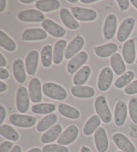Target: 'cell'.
I'll use <instances>...</instances> for the list:
<instances>
[{"label":"cell","mask_w":137,"mask_h":152,"mask_svg":"<svg viewBox=\"0 0 137 152\" xmlns=\"http://www.w3.org/2000/svg\"><path fill=\"white\" fill-rule=\"evenodd\" d=\"M42 91L46 97L52 99L60 101V100H64L67 97L66 90L57 83L46 82L42 86Z\"/></svg>","instance_id":"cell-1"},{"label":"cell","mask_w":137,"mask_h":152,"mask_svg":"<svg viewBox=\"0 0 137 152\" xmlns=\"http://www.w3.org/2000/svg\"><path fill=\"white\" fill-rule=\"evenodd\" d=\"M94 109H95L97 115L101 119L104 123H110L112 116L111 112L110 110L109 106L105 97L103 96H99L94 102Z\"/></svg>","instance_id":"cell-2"},{"label":"cell","mask_w":137,"mask_h":152,"mask_svg":"<svg viewBox=\"0 0 137 152\" xmlns=\"http://www.w3.org/2000/svg\"><path fill=\"white\" fill-rule=\"evenodd\" d=\"M16 109L21 113H25L29 109L30 97L27 88L24 86H19L16 91Z\"/></svg>","instance_id":"cell-3"},{"label":"cell","mask_w":137,"mask_h":152,"mask_svg":"<svg viewBox=\"0 0 137 152\" xmlns=\"http://www.w3.org/2000/svg\"><path fill=\"white\" fill-rule=\"evenodd\" d=\"M10 122L13 126L21 128H30L36 123V118L32 115L12 114L10 116Z\"/></svg>","instance_id":"cell-4"},{"label":"cell","mask_w":137,"mask_h":152,"mask_svg":"<svg viewBox=\"0 0 137 152\" xmlns=\"http://www.w3.org/2000/svg\"><path fill=\"white\" fill-rule=\"evenodd\" d=\"M113 81V72L109 67H105L100 71L98 79V88L100 91H106Z\"/></svg>","instance_id":"cell-5"},{"label":"cell","mask_w":137,"mask_h":152,"mask_svg":"<svg viewBox=\"0 0 137 152\" xmlns=\"http://www.w3.org/2000/svg\"><path fill=\"white\" fill-rule=\"evenodd\" d=\"M136 20L134 18H126L121 23L119 29L117 31L116 38L119 42H126L127 39L129 38L133 31V28L135 27Z\"/></svg>","instance_id":"cell-6"},{"label":"cell","mask_w":137,"mask_h":152,"mask_svg":"<svg viewBox=\"0 0 137 152\" xmlns=\"http://www.w3.org/2000/svg\"><path fill=\"white\" fill-rule=\"evenodd\" d=\"M88 59V55L86 51H81L75 56L67 64V70L70 75H74L83 67Z\"/></svg>","instance_id":"cell-7"},{"label":"cell","mask_w":137,"mask_h":152,"mask_svg":"<svg viewBox=\"0 0 137 152\" xmlns=\"http://www.w3.org/2000/svg\"><path fill=\"white\" fill-rule=\"evenodd\" d=\"M71 13L76 20L82 21H93L97 18V13L92 9L81 7H72Z\"/></svg>","instance_id":"cell-8"},{"label":"cell","mask_w":137,"mask_h":152,"mask_svg":"<svg viewBox=\"0 0 137 152\" xmlns=\"http://www.w3.org/2000/svg\"><path fill=\"white\" fill-rule=\"evenodd\" d=\"M84 39L81 35H76L75 38L70 41V43L68 45L66 50H65V55L64 57L68 60L72 59L75 56H76L80 50L83 48L84 46Z\"/></svg>","instance_id":"cell-9"},{"label":"cell","mask_w":137,"mask_h":152,"mask_svg":"<svg viewBox=\"0 0 137 152\" xmlns=\"http://www.w3.org/2000/svg\"><path fill=\"white\" fill-rule=\"evenodd\" d=\"M116 28H117V18L114 14H110L106 16L104 27H103V35L106 39H111L115 36Z\"/></svg>","instance_id":"cell-10"},{"label":"cell","mask_w":137,"mask_h":152,"mask_svg":"<svg viewBox=\"0 0 137 152\" xmlns=\"http://www.w3.org/2000/svg\"><path fill=\"white\" fill-rule=\"evenodd\" d=\"M21 21L24 22H43L45 21V15L38 10H27L21 11L17 15Z\"/></svg>","instance_id":"cell-11"},{"label":"cell","mask_w":137,"mask_h":152,"mask_svg":"<svg viewBox=\"0 0 137 152\" xmlns=\"http://www.w3.org/2000/svg\"><path fill=\"white\" fill-rule=\"evenodd\" d=\"M79 129L75 125H71L68 126L62 132L61 136L57 139V143L60 145H68L72 144L78 137Z\"/></svg>","instance_id":"cell-12"},{"label":"cell","mask_w":137,"mask_h":152,"mask_svg":"<svg viewBox=\"0 0 137 152\" xmlns=\"http://www.w3.org/2000/svg\"><path fill=\"white\" fill-rule=\"evenodd\" d=\"M114 144L123 152H136V147L133 143L125 135L120 132H116L112 137Z\"/></svg>","instance_id":"cell-13"},{"label":"cell","mask_w":137,"mask_h":152,"mask_svg":"<svg viewBox=\"0 0 137 152\" xmlns=\"http://www.w3.org/2000/svg\"><path fill=\"white\" fill-rule=\"evenodd\" d=\"M94 144H95L96 149L99 152H106L109 148V141L107 133L105 130V128L99 127L97 131L94 132Z\"/></svg>","instance_id":"cell-14"},{"label":"cell","mask_w":137,"mask_h":152,"mask_svg":"<svg viewBox=\"0 0 137 152\" xmlns=\"http://www.w3.org/2000/svg\"><path fill=\"white\" fill-rule=\"evenodd\" d=\"M42 92L43 91L41 90V80L37 78H33L28 85V93L30 100L34 104H38L41 102Z\"/></svg>","instance_id":"cell-15"},{"label":"cell","mask_w":137,"mask_h":152,"mask_svg":"<svg viewBox=\"0 0 137 152\" xmlns=\"http://www.w3.org/2000/svg\"><path fill=\"white\" fill-rule=\"evenodd\" d=\"M42 28L46 33L55 38H61L66 34L64 28L50 19H46L42 22Z\"/></svg>","instance_id":"cell-16"},{"label":"cell","mask_w":137,"mask_h":152,"mask_svg":"<svg viewBox=\"0 0 137 152\" xmlns=\"http://www.w3.org/2000/svg\"><path fill=\"white\" fill-rule=\"evenodd\" d=\"M47 38V33L41 28H29L25 30L21 34L23 41H39Z\"/></svg>","instance_id":"cell-17"},{"label":"cell","mask_w":137,"mask_h":152,"mask_svg":"<svg viewBox=\"0 0 137 152\" xmlns=\"http://www.w3.org/2000/svg\"><path fill=\"white\" fill-rule=\"evenodd\" d=\"M128 107L125 102L118 101L114 110V122L117 126H122L127 119Z\"/></svg>","instance_id":"cell-18"},{"label":"cell","mask_w":137,"mask_h":152,"mask_svg":"<svg viewBox=\"0 0 137 152\" xmlns=\"http://www.w3.org/2000/svg\"><path fill=\"white\" fill-rule=\"evenodd\" d=\"M123 60L127 64H132L136 61V44L133 39H128L123 46Z\"/></svg>","instance_id":"cell-19"},{"label":"cell","mask_w":137,"mask_h":152,"mask_svg":"<svg viewBox=\"0 0 137 152\" xmlns=\"http://www.w3.org/2000/svg\"><path fill=\"white\" fill-rule=\"evenodd\" d=\"M39 53L37 50H31L28 52L25 59V68L29 75H34L36 74L38 62H39Z\"/></svg>","instance_id":"cell-20"},{"label":"cell","mask_w":137,"mask_h":152,"mask_svg":"<svg viewBox=\"0 0 137 152\" xmlns=\"http://www.w3.org/2000/svg\"><path fill=\"white\" fill-rule=\"evenodd\" d=\"M12 69H13V75L15 80L20 84L24 83L27 79L25 62H23L21 59H16L13 62Z\"/></svg>","instance_id":"cell-21"},{"label":"cell","mask_w":137,"mask_h":152,"mask_svg":"<svg viewBox=\"0 0 137 152\" xmlns=\"http://www.w3.org/2000/svg\"><path fill=\"white\" fill-rule=\"evenodd\" d=\"M117 45L115 43H108L103 45H99L94 48V53L99 57L106 58L109 56H112L117 51Z\"/></svg>","instance_id":"cell-22"},{"label":"cell","mask_w":137,"mask_h":152,"mask_svg":"<svg viewBox=\"0 0 137 152\" xmlns=\"http://www.w3.org/2000/svg\"><path fill=\"white\" fill-rule=\"evenodd\" d=\"M71 93L77 98H91L95 95V91L88 86H75L71 88Z\"/></svg>","instance_id":"cell-23"},{"label":"cell","mask_w":137,"mask_h":152,"mask_svg":"<svg viewBox=\"0 0 137 152\" xmlns=\"http://www.w3.org/2000/svg\"><path fill=\"white\" fill-rule=\"evenodd\" d=\"M62 134V126L60 125H55L49 130L44 132L41 136V142L43 144H49L55 140H57Z\"/></svg>","instance_id":"cell-24"},{"label":"cell","mask_w":137,"mask_h":152,"mask_svg":"<svg viewBox=\"0 0 137 152\" xmlns=\"http://www.w3.org/2000/svg\"><path fill=\"white\" fill-rule=\"evenodd\" d=\"M59 15H60V19H61L62 22L69 29H77L80 27V24L78 23V21H76L74 15L72 13H70V11L63 8L59 12Z\"/></svg>","instance_id":"cell-25"},{"label":"cell","mask_w":137,"mask_h":152,"mask_svg":"<svg viewBox=\"0 0 137 152\" xmlns=\"http://www.w3.org/2000/svg\"><path fill=\"white\" fill-rule=\"evenodd\" d=\"M110 66L112 70L115 72L116 75H123L126 72V66L123 61V58L119 53H115L110 57Z\"/></svg>","instance_id":"cell-26"},{"label":"cell","mask_w":137,"mask_h":152,"mask_svg":"<svg viewBox=\"0 0 137 152\" xmlns=\"http://www.w3.org/2000/svg\"><path fill=\"white\" fill-rule=\"evenodd\" d=\"M67 48V41L60 39L56 42L53 47V62L55 64H60L65 55V50Z\"/></svg>","instance_id":"cell-27"},{"label":"cell","mask_w":137,"mask_h":152,"mask_svg":"<svg viewBox=\"0 0 137 152\" xmlns=\"http://www.w3.org/2000/svg\"><path fill=\"white\" fill-rule=\"evenodd\" d=\"M57 110H58V112L60 113L62 116L68 118V119L77 120L81 116V113L77 109H75L74 107L66 104H58Z\"/></svg>","instance_id":"cell-28"},{"label":"cell","mask_w":137,"mask_h":152,"mask_svg":"<svg viewBox=\"0 0 137 152\" xmlns=\"http://www.w3.org/2000/svg\"><path fill=\"white\" fill-rule=\"evenodd\" d=\"M35 7L41 12H51L60 7V2L57 0H39L35 3Z\"/></svg>","instance_id":"cell-29"},{"label":"cell","mask_w":137,"mask_h":152,"mask_svg":"<svg viewBox=\"0 0 137 152\" xmlns=\"http://www.w3.org/2000/svg\"><path fill=\"white\" fill-rule=\"evenodd\" d=\"M100 122H101V119L99 117L98 115H93L89 118L87 121V122L84 125L83 127V133L86 136H90L93 133H94L99 127L100 126Z\"/></svg>","instance_id":"cell-30"},{"label":"cell","mask_w":137,"mask_h":152,"mask_svg":"<svg viewBox=\"0 0 137 152\" xmlns=\"http://www.w3.org/2000/svg\"><path fill=\"white\" fill-rule=\"evenodd\" d=\"M57 121V115L52 113L47 115L46 116H45L44 118H42L40 122L37 125V131L43 132L49 130L51 127H52L55 125V123Z\"/></svg>","instance_id":"cell-31"},{"label":"cell","mask_w":137,"mask_h":152,"mask_svg":"<svg viewBox=\"0 0 137 152\" xmlns=\"http://www.w3.org/2000/svg\"><path fill=\"white\" fill-rule=\"evenodd\" d=\"M91 75V69L89 66H83L82 69H79L74 75L73 83L75 86H82L86 83Z\"/></svg>","instance_id":"cell-32"},{"label":"cell","mask_w":137,"mask_h":152,"mask_svg":"<svg viewBox=\"0 0 137 152\" xmlns=\"http://www.w3.org/2000/svg\"><path fill=\"white\" fill-rule=\"evenodd\" d=\"M41 64L44 68H49L53 60V50L52 45H46L41 50Z\"/></svg>","instance_id":"cell-33"},{"label":"cell","mask_w":137,"mask_h":152,"mask_svg":"<svg viewBox=\"0 0 137 152\" xmlns=\"http://www.w3.org/2000/svg\"><path fill=\"white\" fill-rule=\"evenodd\" d=\"M56 110V106L53 104H36L32 107V112L37 115H50Z\"/></svg>","instance_id":"cell-34"},{"label":"cell","mask_w":137,"mask_h":152,"mask_svg":"<svg viewBox=\"0 0 137 152\" xmlns=\"http://www.w3.org/2000/svg\"><path fill=\"white\" fill-rule=\"evenodd\" d=\"M0 46L8 51H15L16 49V44L13 39L6 34L3 30L0 31Z\"/></svg>","instance_id":"cell-35"},{"label":"cell","mask_w":137,"mask_h":152,"mask_svg":"<svg viewBox=\"0 0 137 152\" xmlns=\"http://www.w3.org/2000/svg\"><path fill=\"white\" fill-rule=\"evenodd\" d=\"M135 78V73L133 71H127L124 75H123L122 76H120L116 81H115V87L117 88V89H122L123 87H126L128 86L131 81L134 80Z\"/></svg>","instance_id":"cell-36"},{"label":"cell","mask_w":137,"mask_h":152,"mask_svg":"<svg viewBox=\"0 0 137 152\" xmlns=\"http://www.w3.org/2000/svg\"><path fill=\"white\" fill-rule=\"evenodd\" d=\"M0 135L4 138L10 139L11 141H17L19 139V134L18 132L14 129L12 126L9 125H2L0 126Z\"/></svg>","instance_id":"cell-37"},{"label":"cell","mask_w":137,"mask_h":152,"mask_svg":"<svg viewBox=\"0 0 137 152\" xmlns=\"http://www.w3.org/2000/svg\"><path fill=\"white\" fill-rule=\"evenodd\" d=\"M128 109L131 121L137 124V97H133L130 99Z\"/></svg>","instance_id":"cell-38"},{"label":"cell","mask_w":137,"mask_h":152,"mask_svg":"<svg viewBox=\"0 0 137 152\" xmlns=\"http://www.w3.org/2000/svg\"><path fill=\"white\" fill-rule=\"evenodd\" d=\"M43 152H68L67 147L60 145H46L42 149Z\"/></svg>","instance_id":"cell-39"},{"label":"cell","mask_w":137,"mask_h":152,"mask_svg":"<svg viewBox=\"0 0 137 152\" xmlns=\"http://www.w3.org/2000/svg\"><path fill=\"white\" fill-rule=\"evenodd\" d=\"M124 91L126 94L128 95H133V94H136L137 93V80H134L133 82L125 87Z\"/></svg>","instance_id":"cell-40"},{"label":"cell","mask_w":137,"mask_h":152,"mask_svg":"<svg viewBox=\"0 0 137 152\" xmlns=\"http://www.w3.org/2000/svg\"><path fill=\"white\" fill-rule=\"evenodd\" d=\"M15 145L10 141H4L0 145V152H10Z\"/></svg>","instance_id":"cell-41"},{"label":"cell","mask_w":137,"mask_h":152,"mask_svg":"<svg viewBox=\"0 0 137 152\" xmlns=\"http://www.w3.org/2000/svg\"><path fill=\"white\" fill-rule=\"evenodd\" d=\"M116 3H117V4H118V6L120 8V10H122V11H125V10H127L129 7H130V1H128V0H117L116 1Z\"/></svg>","instance_id":"cell-42"},{"label":"cell","mask_w":137,"mask_h":152,"mask_svg":"<svg viewBox=\"0 0 137 152\" xmlns=\"http://www.w3.org/2000/svg\"><path fill=\"white\" fill-rule=\"evenodd\" d=\"M10 77V73L7 69H4V68H0V79L1 80H4L9 79Z\"/></svg>","instance_id":"cell-43"},{"label":"cell","mask_w":137,"mask_h":152,"mask_svg":"<svg viewBox=\"0 0 137 152\" xmlns=\"http://www.w3.org/2000/svg\"><path fill=\"white\" fill-rule=\"evenodd\" d=\"M5 116H6V110L3 105H0V125L2 126L3 122L5 120Z\"/></svg>","instance_id":"cell-44"},{"label":"cell","mask_w":137,"mask_h":152,"mask_svg":"<svg viewBox=\"0 0 137 152\" xmlns=\"http://www.w3.org/2000/svg\"><path fill=\"white\" fill-rule=\"evenodd\" d=\"M7 65V61L4 57V56L2 53L0 54V68H4Z\"/></svg>","instance_id":"cell-45"},{"label":"cell","mask_w":137,"mask_h":152,"mask_svg":"<svg viewBox=\"0 0 137 152\" xmlns=\"http://www.w3.org/2000/svg\"><path fill=\"white\" fill-rule=\"evenodd\" d=\"M7 2L5 0H1L0 1V12H4L5 8H6Z\"/></svg>","instance_id":"cell-46"},{"label":"cell","mask_w":137,"mask_h":152,"mask_svg":"<svg viewBox=\"0 0 137 152\" xmlns=\"http://www.w3.org/2000/svg\"><path fill=\"white\" fill-rule=\"evenodd\" d=\"M6 89H7L6 84L4 83V82L1 80V81H0V92H4Z\"/></svg>","instance_id":"cell-47"},{"label":"cell","mask_w":137,"mask_h":152,"mask_svg":"<svg viewBox=\"0 0 137 152\" xmlns=\"http://www.w3.org/2000/svg\"><path fill=\"white\" fill-rule=\"evenodd\" d=\"M10 152H21V149L19 145H15Z\"/></svg>","instance_id":"cell-48"},{"label":"cell","mask_w":137,"mask_h":152,"mask_svg":"<svg viewBox=\"0 0 137 152\" xmlns=\"http://www.w3.org/2000/svg\"><path fill=\"white\" fill-rule=\"evenodd\" d=\"M80 152H91V150L89 149L88 146L83 145L82 148H81V150H80Z\"/></svg>","instance_id":"cell-49"},{"label":"cell","mask_w":137,"mask_h":152,"mask_svg":"<svg viewBox=\"0 0 137 152\" xmlns=\"http://www.w3.org/2000/svg\"><path fill=\"white\" fill-rule=\"evenodd\" d=\"M27 152H43L41 151L40 148H33V149H30L29 151H27Z\"/></svg>","instance_id":"cell-50"},{"label":"cell","mask_w":137,"mask_h":152,"mask_svg":"<svg viewBox=\"0 0 137 152\" xmlns=\"http://www.w3.org/2000/svg\"><path fill=\"white\" fill-rule=\"evenodd\" d=\"M81 2L83 4H92V3H95L96 0H81Z\"/></svg>","instance_id":"cell-51"},{"label":"cell","mask_w":137,"mask_h":152,"mask_svg":"<svg viewBox=\"0 0 137 152\" xmlns=\"http://www.w3.org/2000/svg\"><path fill=\"white\" fill-rule=\"evenodd\" d=\"M130 3H131V4H132V5H133V6L137 10V0H131V1H130Z\"/></svg>","instance_id":"cell-52"},{"label":"cell","mask_w":137,"mask_h":152,"mask_svg":"<svg viewBox=\"0 0 137 152\" xmlns=\"http://www.w3.org/2000/svg\"><path fill=\"white\" fill-rule=\"evenodd\" d=\"M21 3H24V4H32V3H34V0H22V1H21Z\"/></svg>","instance_id":"cell-53"},{"label":"cell","mask_w":137,"mask_h":152,"mask_svg":"<svg viewBox=\"0 0 137 152\" xmlns=\"http://www.w3.org/2000/svg\"><path fill=\"white\" fill-rule=\"evenodd\" d=\"M68 2L71 3V4H75V3L78 2V0H68Z\"/></svg>","instance_id":"cell-54"},{"label":"cell","mask_w":137,"mask_h":152,"mask_svg":"<svg viewBox=\"0 0 137 152\" xmlns=\"http://www.w3.org/2000/svg\"><path fill=\"white\" fill-rule=\"evenodd\" d=\"M117 152H123V151H117Z\"/></svg>","instance_id":"cell-55"},{"label":"cell","mask_w":137,"mask_h":152,"mask_svg":"<svg viewBox=\"0 0 137 152\" xmlns=\"http://www.w3.org/2000/svg\"><path fill=\"white\" fill-rule=\"evenodd\" d=\"M136 63H137V58H136Z\"/></svg>","instance_id":"cell-56"}]
</instances>
